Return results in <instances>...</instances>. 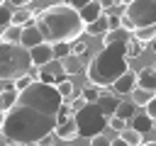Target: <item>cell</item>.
Segmentation results:
<instances>
[{
	"label": "cell",
	"mask_w": 156,
	"mask_h": 146,
	"mask_svg": "<svg viewBox=\"0 0 156 146\" xmlns=\"http://www.w3.org/2000/svg\"><path fill=\"white\" fill-rule=\"evenodd\" d=\"M61 107L63 97L58 95L56 85L34 80L24 92H20L17 105L5 114L2 136L20 146L39 144L56 131Z\"/></svg>",
	"instance_id": "6da1fadb"
},
{
	"label": "cell",
	"mask_w": 156,
	"mask_h": 146,
	"mask_svg": "<svg viewBox=\"0 0 156 146\" xmlns=\"http://www.w3.org/2000/svg\"><path fill=\"white\" fill-rule=\"evenodd\" d=\"M112 88H115V92H119V95H129V92H134V90H136V73H134V71H127Z\"/></svg>",
	"instance_id": "4fadbf2b"
},
{
	"label": "cell",
	"mask_w": 156,
	"mask_h": 146,
	"mask_svg": "<svg viewBox=\"0 0 156 146\" xmlns=\"http://www.w3.org/2000/svg\"><path fill=\"white\" fill-rule=\"evenodd\" d=\"M80 95H83V97H85L88 102H98V97L102 95V90H100L98 85H93V83H88V85H85V88L80 90Z\"/></svg>",
	"instance_id": "d4e9b609"
},
{
	"label": "cell",
	"mask_w": 156,
	"mask_h": 146,
	"mask_svg": "<svg viewBox=\"0 0 156 146\" xmlns=\"http://www.w3.org/2000/svg\"><path fill=\"white\" fill-rule=\"evenodd\" d=\"M71 54H73V56H78V58H83V56L88 54V41H83V39L73 41V44H71Z\"/></svg>",
	"instance_id": "83f0119b"
},
{
	"label": "cell",
	"mask_w": 156,
	"mask_h": 146,
	"mask_svg": "<svg viewBox=\"0 0 156 146\" xmlns=\"http://www.w3.org/2000/svg\"><path fill=\"white\" fill-rule=\"evenodd\" d=\"M54 136H58V139L66 141V144H73V139H78V124H76V117H71L68 122L58 124L56 131H54Z\"/></svg>",
	"instance_id": "7c38bea8"
},
{
	"label": "cell",
	"mask_w": 156,
	"mask_h": 146,
	"mask_svg": "<svg viewBox=\"0 0 156 146\" xmlns=\"http://www.w3.org/2000/svg\"><path fill=\"white\" fill-rule=\"evenodd\" d=\"M0 146H20V144H12V141H5V144H0Z\"/></svg>",
	"instance_id": "d590c367"
},
{
	"label": "cell",
	"mask_w": 156,
	"mask_h": 146,
	"mask_svg": "<svg viewBox=\"0 0 156 146\" xmlns=\"http://www.w3.org/2000/svg\"><path fill=\"white\" fill-rule=\"evenodd\" d=\"M54 54H56L58 61H63L66 56H71V44H56L54 46Z\"/></svg>",
	"instance_id": "4dcf8cb0"
},
{
	"label": "cell",
	"mask_w": 156,
	"mask_h": 146,
	"mask_svg": "<svg viewBox=\"0 0 156 146\" xmlns=\"http://www.w3.org/2000/svg\"><path fill=\"white\" fill-rule=\"evenodd\" d=\"M119 102H122V100H117V95H115V92H110V90H102V95L98 97V107L105 112V117H107V119H110V117H115V112H117Z\"/></svg>",
	"instance_id": "8fae6325"
},
{
	"label": "cell",
	"mask_w": 156,
	"mask_h": 146,
	"mask_svg": "<svg viewBox=\"0 0 156 146\" xmlns=\"http://www.w3.org/2000/svg\"><path fill=\"white\" fill-rule=\"evenodd\" d=\"M85 32H88L90 36H105V34L110 32V19H107V15H102L98 22L88 24V27H85Z\"/></svg>",
	"instance_id": "e0dca14e"
},
{
	"label": "cell",
	"mask_w": 156,
	"mask_h": 146,
	"mask_svg": "<svg viewBox=\"0 0 156 146\" xmlns=\"http://www.w3.org/2000/svg\"><path fill=\"white\" fill-rule=\"evenodd\" d=\"M144 46H146V44H141V41H136V39L132 36L129 44H127V54H129V56H139V54L144 51Z\"/></svg>",
	"instance_id": "f546056e"
},
{
	"label": "cell",
	"mask_w": 156,
	"mask_h": 146,
	"mask_svg": "<svg viewBox=\"0 0 156 146\" xmlns=\"http://www.w3.org/2000/svg\"><path fill=\"white\" fill-rule=\"evenodd\" d=\"M151 49H154V54H156V41H154V44H151Z\"/></svg>",
	"instance_id": "f35d334b"
},
{
	"label": "cell",
	"mask_w": 156,
	"mask_h": 146,
	"mask_svg": "<svg viewBox=\"0 0 156 146\" xmlns=\"http://www.w3.org/2000/svg\"><path fill=\"white\" fill-rule=\"evenodd\" d=\"M107 117H105V112L98 107V102H88L78 114H76V124H78V136H88V139H93V136H98V134H102V129L107 127Z\"/></svg>",
	"instance_id": "5b68a950"
},
{
	"label": "cell",
	"mask_w": 156,
	"mask_h": 146,
	"mask_svg": "<svg viewBox=\"0 0 156 146\" xmlns=\"http://www.w3.org/2000/svg\"><path fill=\"white\" fill-rule=\"evenodd\" d=\"M34 15H37V12L22 7V10H17V12L12 15V24H17V27H29V19H34Z\"/></svg>",
	"instance_id": "ffe728a7"
},
{
	"label": "cell",
	"mask_w": 156,
	"mask_h": 146,
	"mask_svg": "<svg viewBox=\"0 0 156 146\" xmlns=\"http://www.w3.org/2000/svg\"><path fill=\"white\" fill-rule=\"evenodd\" d=\"M66 146H76V144H66Z\"/></svg>",
	"instance_id": "b9f144b4"
},
{
	"label": "cell",
	"mask_w": 156,
	"mask_h": 146,
	"mask_svg": "<svg viewBox=\"0 0 156 146\" xmlns=\"http://www.w3.org/2000/svg\"><path fill=\"white\" fill-rule=\"evenodd\" d=\"M134 39L141 41V44H154V41H156V24H154V27L136 29V32H134Z\"/></svg>",
	"instance_id": "7402d4cb"
},
{
	"label": "cell",
	"mask_w": 156,
	"mask_h": 146,
	"mask_svg": "<svg viewBox=\"0 0 156 146\" xmlns=\"http://www.w3.org/2000/svg\"><path fill=\"white\" fill-rule=\"evenodd\" d=\"M34 27L41 32L44 41L56 46V44H73L80 39L85 32V22L80 19L78 10H73L68 2L61 5H49L34 15Z\"/></svg>",
	"instance_id": "7a4b0ae2"
},
{
	"label": "cell",
	"mask_w": 156,
	"mask_h": 146,
	"mask_svg": "<svg viewBox=\"0 0 156 146\" xmlns=\"http://www.w3.org/2000/svg\"><path fill=\"white\" fill-rule=\"evenodd\" d=\"M122 15L132 22L134 32L144 29V27H154L156 24V0H129V5L124 7Z\"/></svg>",
	"instance_id": "8992f818"
},
{
	"label": "cell",
	"mask_w": 156,
	"mask_h": 146,
	"mask_svg": "<svg viewBox=\"0 0 156 146\" xmlns=\"http://www.w3.org/2000/svg\"><path fill=\"white\" fill-rule=\"evenodd\" d=\"M61 63V71H63V75H76V73H80L83 71V58H78V56H66L63 61H58Z\"/></svg>",
	"instance_id": "9a60e30c"
},
{
	"label": "cell",
	"mask_w": 156,
	"mask_h": 146,
	"mask_svg": "<svg viewBox=\"0 0 156 146\" xmlns=\"http://www.w3.org/2000/svg\"><path fill=\"white\" fill-rule=\"evenodd\" d=\"M85 105H88V100H85L83 95H78V97H71V102H68V107H71L73 117H76V114H78V112H80V109H83Z\"/></svg>",
	"instance_id": "f1b7e54d"
},
{
	"label": "cell",
	"mask_w": 156,
	"mask_h": 146,
	"mask_svg": "<svg viewBox=\"0 0 156 146\" xmlns=\"http://www.w3.org/2000/svg\"><path fill=\"white\" fill-rule=\"evenodd\" d=\"M29 58H32V66H34V68H46V66L56 58V54H54V46L44 41V44H39L37 49L29 51Z\"/></svg>",
	"instance_id": "52a82bcc"
},
{
	"label": "cell",
	"mask_w": 156,
	"mask_h": 146,
	"mask_svg": "<svg viewBox=\"0 0 156 146\" xmlns=\"http://www.w3.org/2000/svg\"><path fill=\"white\" fill-rule=\"evenodd\" d=\"M27 146H39V144H27Z\"/></svg>",
	"instance_id": "ab89813d"
},
{
	"label": "cell",
	"mask_w": 156,
	"mask_h": 146,
	"mask_svg": "<svg viewBox=\"0 0 156 146\" xmlns=\"http://www.w3.org/2000/svg\"><path fill=\"white\" fill-rule=\"evenodd\" d=\"M39 44H44V36H41V32L34 27V22H32L29 27L22 29V41H20V46L27 49V51H32V49H37Z\"/></svg>",
	"instance_id": "30bf717a"
},
{
	"label": "cell",
	"mask_w": 156,
	"mask_h": 146,
	"mask_svg": "<svg viewBox=\"0 0 156 146\" xmlns=\"http://www.w3.org/2000/svg\"><path fill=\"white\" fill-rule=\"evenodd\" d=\"M90 146H112V139H107L105 134H98L90 139Z\"/></svg>",
	"instance_id": "d6a6232c"
},
{
	"label": "cell",
	"mask_w": 156,
	"mask_h": 146,
	"mask_svg": "<svg viewBox=\"0 0 156 146\" xmlns=\"http://www.w3.org/2000/svg\"><path fill=\"white\" fill-rule=\"evenodd\" d=\"M56 90H58V95L63 97V102H71V95H73V83L71 80H58L56 83Z\"/></svg>",
	"instance_id": "cb8c5ba5"
},
{
	"label": "cell",
	"mask_w": 156,
	"mask_h": 146,
	"mask_svg": "<svg viewBox=\"0 0 156 146\" xmlns=\"http://www.w3.org/2000/svg\"><path fill=\"white\" fill-rule=\"evenodd\" d=\"M132 129H136V131L144 136V134H151L156 127H154V119H149V117H146V112H141V114L136 112V117L132 119Z\"/></svg>",
	"instance_id": "2e32d148"
},
{
	"label": "cell",
	"mask_w": 156,
	"mask_h": 146,
	"mask_svg": "<svg viewBox=\"0 0 156 146\" xmlns=\"http://www.w3.org/2000/svg\"><path fill=\"white\" fill-rule=\"evenodd\" d=\"M132 36L112 41L107 46H102L85 66V75L88 83L98 85V88H112L127 71H129V54H127V44Z\"/></svg>",
	"instance_id": "3957f363"
},
{
	"label": "cell",
	"mask_w": 156,
	"mask_h": 146,
	"mask_svg": "<svg viewBox=\"0 0 156 146\" xmlns=\"http://www.w3.org/2000/svg\"><path fill=\"white\" fill-rule=\"evenodd\" d=\"M22 29H24V27L10 24V27H7V29L0 34V39H2L5 44H12V46H15V44H20V41H22Z\"/></svg>",
	"instance_id": "d6986e66"
},
{
	"label": "cell",
	"mask_w": 156,
	"mask_h": 146,
	"mask_svg": "<svg viewBox=\"0 0 156 146\" xmlns=\"http://www.w3.org/2000/svg\"><path fill=\"white\" fill-rule=\"evenodd\" d=\"M12 15H15V12H12L7 5H2V7H0V34L12 24Z\"/></svg>",
	"instance_id": "484cf974"
},
{
	"label": "cell",
	"mask_w": 156,
	"mask_h": 146,
	"mask_svg": "<svg viewBox=\"0 0 156 146\" xmlns=\"http://www.w3.org/2000/svg\"><path fill=\"white\" fill-rule=\"evenodd\" d=\"M119 136L124 139V144H127V146H141V144H144V136H141L136 129H132V127H127Z\"/></svg>",
	"instance_id": "44dd1931"
},
{
	"label": "cell",
	"mask_w": 156,
	"mask_h": 146,
	"mask_svg": "<svg viewBox=\"0 0 156 146\" xmlns=\"http://www.w3.org/2000/svg\"><path fill=\"white\" fill-rule=\"evenodd\" d=\"M132 95H134V97H132V102H134L136 107H146V105H149V102H151V100L156 97L154 92H146V90H139V88H136V90H134Z\"/></svg>",
	"instance_id": "603a6c76"
},
{
	"label": "cell",
	"mask_w": 156,
	"mask_h": 146,
	"mask_svg": "<svg viewBox=\"0 0 156 146\" xmlns=\"http://www.w3.org/2000/svg\"><path fill=\"white\" fill-rule=\"evenodd\" d=\"M2 5H5V2H2V0H0V7H2Z\"/></svg>",
	"instance_id": "60d3db41"
},
{
	"label": "cell",
	"mask_w": 156,
	"mask_h": 146,
	"mask_svg": "<svg viewBox=\"0 0 156 146\" xmlns=\"http://www.w3.org/2000/svg\"><path fill=\"white\" fill-rule=\"evenodd\" d=\"M144 112H146V117H149V119H154V122H156V97L144 107Z\"/></svg>",
	"instance_id": "836d02e7"
},
{
	"label": "cell",
	"mask_w": 156,
	"mask_h": 146,
	"mask_svg": "<svg viewBox=\"0 0 156 146\" xmlns=\"http://www.w3.org/2000/svg\"><path fill=\"white\" fill-rule=\"evenodd\" d=\"M32 58L29 51L22 49L20 44H5L0 39V80H17L22 75H27L32 71Z\"/></svg>",
	"instance_id": "277c9868"
},
{
	"label": "cell",
	"mask_w": 156,
	"mask_h": 146,
	"mask_svg": "<svg viewBox=\"0 0 156 146\" xmlns=\"http://www.w3.org/2000/svg\"><path fill=\"white\" fill-rule=\"evenodd\" d=\"M78 15H80V19H83V22H85V27H88V24L98 22V19L105 15V7H102V2H100V0H90V2H85V5L78 10Z\"/></svg>",
	"instance_id": "ba28073f"
},
{
	"label": "cell",
	"mask_w": 156,
	"mask_h": 146,
	"mask_svg": "<svg viewBox=\"0 0 156 146\" xmlns=\"http://www.w3.org/2000/svg\"><path fill=\"white\" fill-rule=\"evenodd\" d=\"M107 124H110L117 134H122V131L127 129V122H124V119H119V117H110V122H107Z\"/></svg>",
	"instance_id": "1f68e13d"
},
{
	"label": "cell",
	"mask_w": 156,
	"mask_h": 146,
	"mask_svg": "<svg viewBox=\"0 0 156 146\" xmlns=\"http://www.w3.org/2000/svg\"><path fill=\"white\" fill-rule=\"evenodd\" d=\"M141 146H156V141H144Z\"/></svg>",
	"instance_id": "8d00e7d4"
},
{
	"label": "cell",
	"mask_w": 156,
	"mask_h": 146,
	"mask_svg": "<svg viewBox=\"0 0 156 146\" xmlns=\"http://www.w3.org/2000/svg\"><path fill=\"white\" fill-rule=\"evenodd\" d=\"M2 124H5V117H2V119H0V134H2Z\"/></svg>",
	"instance_id": "74e56055"
},
{
	"label": "cell",
	"mask_w": 156,
	"mask_h": 146,
	"mask_svg": "<svg viewBox=\"0 0 156 146\" xmlns=\"http://www.w3.org/2000/svg\"><path fill=\"white\" fill-rule=\"evenodd\" d=\"M112 146H127V144H124L122 136H117V139H112Z\"/></svg>",
	"instance_id": "e575fe53"
},
{
	"label": "cell",
	"mask_w": 156,
	"mask_h": 146,
	"mask_svg": "<svg viewBox=\"0 0 156 146\" xmlns=\"http://www.w3.org/2000/svg\"><path fill=\"white\" fill-rule=\"evenodd\" d=\"M115 117H119V119H124V122L134 119V117H136V105H134L132 100H122L119 107H117V112H115Z\"/></svg>",
	"instance_id": "ac0fdd59"
},
{
	"label": "cell",
	"mask_w": 156,
	"mask_h": 146,
	"mask_svg": "<svg viewBox=\"0 0 156 146\" xmlns=\"http://www.w3.org/2000/svg\"><path fill=\"white\" fill-rule=\"evenodd\" d=\"M136 88L156 95V66H144L136 73Z\"/></svg>",
	"instance_id": "9c48e42d"
},
{
	"label": "cell",
	"mask_w": 156,
	"mask_h": 146,
	"mask_svg": "<svg viewBox=\"0 0 156 146\" xmlns=\"http://www.w3.org/2000/svg\"><path fill=\"white\" fill-rule=\"evenodd\" d=\"M34 80H37V78H34L32 73H27V75H22V78H17V80L12 83V88H15L17 92H24V90H27V88H29V85H32Z\"/></svg>",
	"instance_id": "4316f807"
},
{
	"label": "cell",
	"mask_w": 156,
	"mask_h": 146,
	"mask_svg": "<svg viewBox=\"0 0 156 146\" xmlns=\"http://www.w3.org/2000/svg\"><path fill=\"white\" fill-rule=\"evenodd\" d=\"M17 100H20V92L10 85V88H5V90H0V109L7 114L15 105H17Z\"/></svg>",
	"instance_id": "5bb4252c"
}]
</instances>
